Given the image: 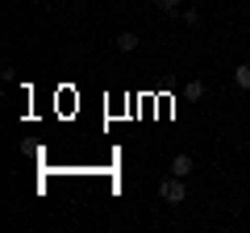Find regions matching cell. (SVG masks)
<instances>
[{"label":"cell","instance_id":"8992f818","mask_svg":"<svg viewBox=\"0 0 250 233\" xmlns=\"http://www.w3.org/2000/svg\"><path fill=\"white\" fill-rule=\"evenodd\" d=\"M184 21H188L192 29H196V25H200V13H196V9H184Z\"/></svg>","mask_w":250,"mask_h":233},{"label":"cell","instance_id":"5b68a950","mask_svg":"<svg viewBox=\"0 0 250 233\" xmlns=\"http://www.w3.org/2000/svg\"><path fill=\"white\" fill-rule=\"evenodd\" d=\"M233 83H238V88H250V63H238V67H233Z\"/></svg>","mask_w":250,"mask_h":233},{"label":"cell","instance_id":"3957f363","mask_svg":"<svg viewBox=\"0 0 250 233\" xmlns=\"http://www.w3.org/2000/svg\"><path fill=\"white\" fill-rule=\"evenodd\" d=\"M171 175H179V179H188V175H192V154H184V150H179L175 158H171Z\"/></svg>","mask_w":250,"mask_h":233},{"label":"cell","instance_id":"277c9868","mask_svg":"<svg viewBox=\"0 0 250 233\" xmlns=\"http://www.w3.org/2000/svg\"><path fill=\"white\" fill-rule=\"evenodd\" d=\"M184 96L192 100V104H196V100H205V79H188V83H184Z\"/></svg>","mask_w":250,"mask_h":233},{"label":"cell","instance_id":"52a82bcc","mask_svg":"<svg viewBox=\"0 0 250 233\" xmlns=\"http://www.w3.org/2000/svg\"><path fill=\"white\" fill-rule=\"evenodd\" d=\"M163 9H179V4H184V0H159Z\"/></svg>","mask_w":250,"mask_h":233},{"label":"cell","instance_id":"7a4b0ae2","mask_svg":"<svg viewBox=\"0 0 250 233\" xmlns=\"http://www.w3.org/2000/svg\"><path fill=\"white\" fill-rule=\"evenodd\" d=\"M138 42H142V38H138L134 29H121V34L113 38V46H117V50H121V54H129V50H138Z\"/></svg>","mask_w":250,"mask_h":233},{"label":"cell","instance_id":"6da1fadb","mask_svg":"<svg viewBox=\"0 0 250 233\" xmlns=\"http://www.w3.org/2000/svg\"><path fill=\"white\" fill-rule=\"evenodd\" d=\"M159 200H167V204H184V200H188V183L179 179V175L159 179Z\"/></svg>","mask_w":250,"mask_h":233}]
</instances>
